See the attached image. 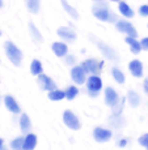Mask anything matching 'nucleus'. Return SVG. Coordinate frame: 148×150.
Masks as SVG:
<instances>
[{
    "label": "nucleus",
    "instance_id": "1",
    "mask_svg": "<svg viewBox=\"0 0 148 150\" xmlns=\"http://www.w3.org/2000/svg\"><path fill=\"white\" fill-rule=\"evenodd\" d=\"M92 13L97 20L100 21H105V22H112V24H115L118 21L117 14L113 12L109 8V5L104 3H94L93 7H92Z\"/></svg>",
    "mask_w": 148,
    "mask_h": 150
},
{
    "label": "nucleus",
    "instance_id": "2",
    "mask_svg": "<svg viewBox=\"0 0 148 150\" xmlns=\"http://www.w3.org/2000/svg\"><path fill=\"white\" fill-rule=\"evenodd\" d=\"M4 50H5V54H7V57L11 60L13 65L19 67L21 65V62H22V52L13 42L11 41H7L4 43Z\"/></svg>",
    "mask_w": 148,
    "mask_h": 150
},
{
    "label": "nucleus",
    "instance_id": "3",
    "mask_svg": "<svg viewBox=\"0 0 148 150\" xmlns=\"http://www.w3.org/2000/svg\"><path fill=\"white\" fill-rule=\"evenodd\" d=\"M87 90L91 97H97L102 89V80L98 74H91L87 79Z\"/></svg>",
    "mask_w": 148,
    "mask_h": 150
},
{
    "label": "nucleus",
    "instance_id": "4",
    "mask_svg": "<svg viewBox=\"0 0 148 150\" xmlns=\"http://www.w3.org/2000/svg\"><path fill=\"white\" fill-rule=\"evenodd\" d=\"M115 28H117V30L119 31V33H123L129 37H134V38L138 37V31H136V29L134 28V25H132L131 22H129L127 20H118V21L115 22Z\"/></svg>",
    "mask_w": 148,
    "mask_h": 150
},
{
    "label": "nucleus",
    "instance_id": "5",
    "mask_svg": "<svg viewBox=\"0 0 148 150\" xmlns=\"http://www.w3.org/2000/svg\"><path fill=\"white\" fill-rule=\"evenodd\" d=\"M81 67L84 68V71H85L87 73L98 74L102 71L104 62H98V60H96V59H87L85 62L81 63Z\"/></svg>",
    "mask_w": 148,
    "mask_h": 150
},
{
    "label": "nucleus",
    "instance_id": "6",
    "mask_svg": "<svg viewBox=\"0 0 148 150\" xmlns=\"http://www.w3.org/2000/svg\"><path fill=\"white\" fill-rule=\"evenodd\" d=\"M71 79L76 85H83L87 82V72L81 65H74L71 69Z\"/></svg>",
    "mask_w": 148,
    "mask_h": 150
},
{
    "label": "nucleus",
    "instance_id": "7",
    "mask_svg": "<svg viewBox=\"0 0 148 150\" xmlns=\"http://www.w3.org/2000/svg\"><path fill=\"white\" fill-rule=\"evenodd\" d=\"M96 43H97V47L100 48L101 54H102L106 59L112 60V62H118V60H119L118 54L115 52L114 48H112L109 45H106V43H104V42H100V41H96Z\"/></svg>",
    "mask_w": 148,
    "mask_h": 150
},
{
    "label": "nucleus",
    "instance_id": "8",
    "mask_svg": "<svg viewBox=\"0 0 148 150\" xmlns=\"http://www.w3.org/2000/svg\"><path fill=\"white\" fill-rule=\"evenodd\" d=\"M63 122L64 124L68 127V128L74 129V131H77V129H80V122L79 119H77V116L74 114V112L71 111H64V114H63Z\"/></svg>",
    "mask_w": 148,
    "mask_h": 150
},
{
    "label": "nucleus",
    "instance_id": "9",
    "mask_svg": "<svg viewBox=\"0 0 148 150\" xmlns=\"http://www.w3.org/2000/svg\"><path fill=\"white\" fill-rule=\"evenodd\" d=\"M37 81H38V85L41 86V89H43V90L51 91V90L56 89V83L53 81V79H50L49 76H46V74H43V73L39 74Z\"/></svg>",
    "mask_w": 148,
    "mask_h": 150
},
{
    "label": "nucleus",
    "instance_id": "10",
    "mask_svg": "<svg viewBox=\"0 0 148 150\" xmlns=\"http://www.w3.org/2000/svg\"><path fill=\"white\" fill-rule=\"evenodd\" d=\"M118 102H119V96H118V93L113 88L108 86V88L105 89V103L109 107H114Z\"/></svg>",
    "mask_w": 148,
    "mask_h": 150
},
{
    "label": "nucleus",
    "instance_id": "11",
    "mask_svg": "<svg viewBox=\"0 0 148 150\" xmlns=\"http://www.w3.org/2000/svg\"><path fill=\"white\" fill-rule=\"evenodd\" d=\"M58 37H60L62 39H64L66 42H75L76 41V33L72 30L71 28L62 26L56 30Z\"/></svg>",
    "mask_w": 148,
    "mask_h": 150
},
{
    "label": "nucleus",
    "instance_id": "12",
    "mask_svg": "<svg viewBox=\"0 0 148 150\" xmlns=\"http://www.w3.org/2000/svg\"><path fill=\"white\" fill-rule=\"evenodd\" d=\"M112 134H113L112 131L105 128H100V127L93 131V137L97 142H106V141H109L112 138Z\"/></svg>",
    "mask_w": 148,
    "mask_h": 150
},
{
    "label": "nucleus",
    "instance_id": "13",
    "mask_svg": "<svg viewBox=\"0 0 148 150\" xmlns=\"http://www.w3.org/2000/svg\"><path fill=\"white\" fill-rule=\"evenodd\" d=\"M129 71L136 79H140L143 77V64H142L140 60H131L129 63Z\"/></svg>",
    "mask_w": 148,
    "mask_h": 150
},
{
    "label": "nucleus",
    "instance_id": "14",
    "mask_svg": "<svg viewBox=\"0 0 148 150\" xmlns=\"http://www.w3.org/2000/svg\"><path fill=\"white\" fill-rule=\"evenodd\" d=\"M51 48H53V52L58 57H64L68 52V46L64 42H54Z\"/></svg>",
    "mask_w": 148,
    "mask_h": 150
},
{
    "label": "nucleus",
    "instance_id": "15",
    "mask_svg": "<svg viewBox=\"0 0 148 150\" xmlns=\"http://www.w3.org/2000/svg\"><path fill=\"white\" fill-rule=\"evenodd\" d=\"M4 103H5V107L9 110L11 112H13V114H20V112H21V108H20L19 103L16 102V99H14L12 96H5Z\"/></svg>",
    "mask_w": 148,
    "mask_h": 150
},
{
    "label": "nucleus",
    "instance_id": "16",
    "mask_svg": "<svg viewBox=\"0 0 148 150\" xmlns=\"http://www.w3.org/2000/svg\"><path fill=\"white\" fill-rule=\"evenodd\" d=\"M124 42L130 46V50H131V52L134 55H138L142 50H143V48H142L140 42L136 41V38H134V37H129V35H127L126 38H124Z\"/></svg>",
    "mask_w": 148,
    "mask_h": 150
},
{
    "label": "nucleus",
    "instance_id": "17",
    "mask_svg": "<svg viewBox=\"0 0 148 150\" xmlns=\"http://www.w3.org/2000/svg\"><path fill=\"white\" fill-rule=\"evenodd\" d=\"M118 11H119V13L122 14L123 17H126V18H132L134 17V11H132V8L130 7L129 4H127L126 1H119L118 3Z\"/></svg>",
    "mask_w": 148,
    "mask_h": 150
},
{
    "label": "nucleus",
    "instance_id": "18",
    "mask_svg": "<svg viewBox=\"0 0 148 150\" xmlns=\"http://www.w3.org/2000/svg\"><path fill=\"white\" fill-rule=\"evenodd\" d=\"M37 146V137L34 136L33 133H29L24 140V146L22 149L24 150H34Z\"/></svg>",
    "mask_w": 148,
    "mask_h": 150
},
{
    "label": "nucleus",
    "instance_id": "19",
    "mask_svg": "<svg viewBox=\"0 0 148 150\" xmlns=\"http://www.w3.org/2000/svg\"><path fill=\"white\" fill-rule=\"evenodd\" d=\"M29 33H30L31 39H33L34 42L41 43V42L43 41V38H42V34L39 33V30H38V29H37V26L33 24V22H30V24H29Z\"/></svg>",
    "mask_w": 148,
    "mask_h": 150
},
{
    "label": "nucleus",
    "instance_id": "20",
    "mask_svg": "<svg viewBox=\"0 0 148 150\" xmlns=\"http://www.w3.org/2000/svg\"><path fill=\"white\" fill-rule=\"evenodd\" d=\"M60 3H62V5H63V9H64L66 12H67L69 16L72 17V18H74V20L79 18V12H77V11L75 9V8L72 7L71 4H69L67 0H60Z\"/></svg>",
    "mask_w": 148,
    "mask_h": 150
},
{
    "label": "nucleus",
    "instance_id": "21",
    "mask_svg": "<svg viewBox=\"0 0 148 150\" xmlns=\"http://www.w3.org/2000/svg\"><path fill=\"white\" fill-rule=\"evenodd\" d=\"M127 102L130 103L131 107H138V106L140 105V97H139V94L136 93V91L130 90L129 93H127Z\"/></svg>",
    "mask_w": 148,
    "mask_h": 150
},
{
    "label": "nucleus",
    "instance_id": "22",
    "mask_svg": "<svg viewBox=\"0 0 148 150\" xmlns=\"http://www.w3.org/2000/svg\"><path fill=\"white\" fill-rule=\"evenodd\" d=\"M30 127H31V123H30V119L26 114H22L21 117H20V128L24 133H28L30 131Z\"/></svg>",
    "mask_w": 148,
    "mask_h": 150
},
{
    "label": "nucleus",
    "instance_id": "23",
    "mask_svg": "<svg viewBox=\"0 0 148 150\" xmlns=\"http://www.w3.org/2000/svg\"><path fill=\"white\" fill-rule=\"evenodd\" d=\"M26 7L29 9V12L36 14L39 12V7H41V0H25Z\"/></svg>",
    "mask_w": 148,
    "mask_h": 150
},
{
    "label": "nucleus",
    "instance_id": "24",
    "mask_svg": "<svg viewBox=\"0 0 148 150\" xmlns=\"http://www.w3.org/2000/svg\"><path fill=\"white\" fill-rule=\"evenodd\" d=\"M109 122H110V125L114 127V128H121V127H123L124 120H123V117H122L119 114H114L112 117H110Z\"/></svg>",
    "mask_w": 148,
    "mask_h": 150
},
{
    "label": "nucleus",
    "instance_id": "25",
    "mask_svg": "<svg viewBox=\"0 0 148 150\" xmlns=\"http://www.w3.org/2000/svg\"><path fill=\"white\" fill-rule=\"evenodd\" d=\"M43 68H42V63L39 62V60H33L30 64V72L31 74H34V76H39L41 73H42Z\"/></svg>",
    "mask_w": 148,
    "mask_h": 150
},
{
    "label": "nucleus",
    "instance_id": "26",
    "mask_svg": "<svg viewBox=\"0 0 148 150\" xmlns=\"http://www.w3.org/2000/svg\"><path fill=\"white\" fill-rule=\"evenodd\" d=\"M112 76H113V79L115 80V82L121 83V85L124 82V80H126V77H124V74H123V72H122L121 69L115 68V67L112 69Z\"/></svg>",
    "mask_w": 148,
    "mask_h": 150
},
{
    "label": "nucleus",
    "instance_id": "27",
    "mask_svg": "<svg viewBox=\"0 0 148 150\" xmlns=\"http://www.w3.org/2000/svg\"><path fill=\"white\" fill-rule=\"evenodd\" d=\"M63 98H66V93L63 90L55 89V90L49 91V99H51V100H62Z\"/></svg>",
    "mask_w": 148,
    "mask_h": 150
},
{
    "label": "nucleus",
    "instance_id": "28",
    "mask_svg": "<svg viewBox=\"0 0 148 150\" xmlns=\"http://www.w3.org/2000/svg\"><path fill=\"white\" fill-rule=\"evenodd\" d=\"M64 93H66V98H67L68 100H72V99H75V98L77 97V94H79V89H77L76 86L71 85V86H68V88L66 89Z\"/></svg>",
    "mask_w": 148,
    "mask_h": 150
},
{
    "label": "nucleus",
    "instance_id": "29",
    "mask_svg": "<svg viewBox=\"0 0 148 150\" xmlns=\"http://www.w3.org/2000/svg\"><path fill=\"white\" fill-rule=\"evenodd\" d=\"M24 140H25V138H22V137L14 138L12 142H11V149H13V150H21L22 146H24Z\"/></svg>",
    "mask_w": 148,
    "mask_h": 150
},
{
    "label": "nucleus",
    "instance_id": "30",
    "mask_svg": "<svg viewBox=\"0 0 148 150\" xmlns=\"http://www.w3.org/2000/svg\"><path fill=\"white\" fill-rule=\"evenodd\" d=\"M64 62H66V64L67 65H74L75 63H76V57H75L74 55H66Z\"/></svg>",
    "mask_w": 148,
    "mask_h": 150
},
{
    "label": "nucleus",
    "instance_id": "31",
    "mask_svg": "<svg viewBox=\"0 0 148 150\" xmlns=\"http://www.w3.org/2000/svg\"><path fill=\"white\" fill-rule=\"evenodd\" d=\"M139 14L142 17H148V4H143L139 7Z\"/></svg>",
    "mask_w": 148,
    "mask_h": 150
},
{
    "label": "nucleus",
    "instance_id": "32",
    "mask_svg": "<svg viewBox=\"0 0 148 150\" xmlns=\"http://www.w3.org/2000/svg\"><path fill=\"white\" fill-rule=\"evenodd\" d=\"M139 144H140L143 148L148 149V133H146V134H143V136L139 137Z\"/></svg>",
    "mask_w": 148,
    "mask_h": 150
},
{
    "label": "nucleus",
    "instance_id": "33",
    "mask_svg": "<svg viewBox=\"0 0 148 150\" xmlns=\"http://www.w3.org/2000/svg\"><path fill=\"white\" fill-rule=\"evenodd\" d=\"M140 45H142V48H143L144 51H148V37H146V38L142 39Z\"/></svg>",
    "mask_w": 148,
    "mask_h": 150
},
{
    "label": "nucleus",
    "instance_id": "34",
    "mask_svg": "<svg viewBox=\"0 0 148 150\" xmlns=\"http://www.w3.org/2000/svg\"><path fill=\"white\" fill-rule=\"evenodd\" d=\"M143 89H144V91L148 94V77L146 80H144V83H143Z\"/></svg>",
    "mask_w": 148,
    "mask_h": 150
},
{
    "label": "nucleus",
    "instance_id": "35",
    "mask_svg": "<svg viewBox=\"0 0 148 150\" xmlns=\"http://www.w3.org/2000/svg\"><path fill=\"white\" fill-rule=\"evenodd\" d=\"M126 144H127V140H121L118 145H119L121 148H123V146H126Z\"/></svg>",
    "mask_w": 148,
    "mask_h": 150
},
{
    "label": "nucleus",
    "instance_id": "36",
    "mask_svg": "<svg viewBox=\"0 0 148 150\" xmlns=\"http://www.w3.org/2000/svg\"><path fill=\"white\" fill-rule=\"evenodd\" d=\"M0 150H7L4 146V141H3V138H0Z\"/></svg>",
    "mask_w": 148,
    "mask_h": 150
},
{
    "label": "nucleus",
    "instance_id": "37",
    "mask_svg": "<svg viewBox=\"0 0 148 150\" xmlns=\"http://www.w3.org/2000/svg\"><path fill=\"white\" fill-rule=\"evenodd\" d=\"M93 1H94V3H104L105 0H93Z\"/></svg>",
    "mask_w": 148,
    "mask_h": 150
},
{
    "label": "nucleus",
    "instance_id": "38",
    "mask_svg": "<svg viewBox=\"0 0 148 150\" xmlns=\"http://www.w3.org/2000/svg\"><path fill=\"white\" fill-rule=\"evenodd\" d=\"M110 1H113V3H119V1H123V0H110Z\"/></svg>",
    "mask_w": 148,
    "mask_h": 150
},
{
    "label": "nucleus",
    "instance_id": "39",
    "mask_svg": "<svg viewBox=\"0 0 148 150\" xmlns=\"http://www.w3.org/2000/svg\"><path fill=\"white\" fill-rule=\"evenodd\" d=\"M3 7V0H0V8Z\"/></svg>",
    "mask_w": 148,
    "mask_h": 150
},
{
    "label": "nucleus",
    "instance_id": "40",
    "mask_svg": "<svg viewBox=\"0 0 148 150\" xmlns=\"http://www.w3.org/2000/svg\"><path fill=\"white\" fill-rule=\"evenodd\" d=\"M0 35H1V31H0Z\"/></svg>",
    "mask_w": 148,
    "mask_h": 150
},
{
    "label": "nucleus",
    "instance_id": "41",
    "mask_svg": "<svg viewBox=\"0 0 148 150\" xmlns=\"http://www.w3.org/2000/svg\"><path fill=\"white\" fill-rule=\"evenodd\" d=\"M147 28H148V24H147Z\"/></svg>",
    "mask_w": 148,
    "mask_h": 150
},
{
    "label": "nucleus",
    "instance_id": "42",
    "mask_svg": "<svg viewBox=\"0 0 148 150\" xmlns=\"http://www.w3.org/2000/svg\"><path fill=\"white\" fill-rule=\"evenodd\" d=\"M147 150H148V149H147Z\"/></svg>",
    "mask_w": 148,
    "mask_h": 150
}]
</instances>
